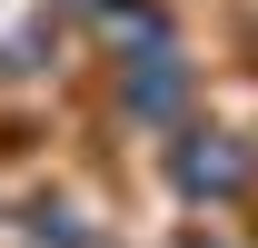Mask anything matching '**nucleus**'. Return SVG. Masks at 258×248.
I'll return each instance as SVG.
<instances>
[{
  "mask_svg": "<svg viewBox=\"0 0 258 248\" xmlns=\"http://www.w3.org/2000/svg\"><path fill=\"white\" fill-rule=\"evenodd\" d=\"M179 179H189V189H238V179H248V159H238V149H189V159H179Z\"/></svg>",
  "mask_w": 258,
  "mask_h": 248,
  "instance_id": "1",
  "label": "nucleus"
},
{
  "mask_svg": "<svg viewBox=\"0 0 258 248\" xmlns=\"http://www.w3.org/2000/svg\"><path fill=\"white\" fill-rule=\"evenodd\" d=\"M199 248H209V238H199Z\"/></svg>",
  "mask_w": 258,
  "mask_h": 248,
  "instance_id": "2",
  "label": "nucleus"
}]
</instances>
